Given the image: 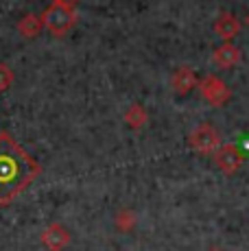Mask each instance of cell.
I'll use <instances>...</instances> for the list:
<instances>
[{"label": "cell", "instance_id": "cell-1", "mask_svg": "<svg viewBox=\"0 0 249 251\" xmlns=\"http://www.w3.org/2000/svg\"><path fill=\"white\" fill-rule=\"evenodd\" d=\"M42 166L7 131L0 133V205H9L40 175Z\"/></svg>", "mask_w": 249, "mask_h": 251}, {"label": "cell", "instance_id": "cell-2", "mask_svg": "<svg viewBox=\"0 0 249 251\" xmlns=\"http://www.w3.org/2000/svg\"><path fill=\"white\" fill-rule=\"evenodd\" d=\"M76 22V13L73 7H66V4H55L52 2L44 13H42V24L44 28L50 33L52 37H64L70 33V28Z\"/></svg>", "mask_w": 249, "mask_h": 251}, {"label": "cell", "instance_id": "cell-3", "mask_svg": "<svg viewBox=\"0 0 249 251\" xmlns=\"http://www.w3.org/2000/svg\"><path fill=\"white\" fill-rule=\"evenodd\" d=\"M188 142L199 155H214L219 151V147H221V133H219V129L214 125L203 123L190 131Z\"/></svg>", "mask_w": 249, "mask_h": 251}, {"label": "cell", "instance_id": "cell-4", "mask_svg": "<svg viewBox=\"0 0 249 251\" xmlns=\"http://www.w3.org/2000/svg\"><path fill=\"white\" fill-rule=\"evenodd\" d=\"M199 90H201V94H203V99L208 100L212 107H223V105L232 99V90L225 85L223 79H219V76H214V75L203 76V79L199 81Z\"/></svg>", "mask_w": 249, "mask_h": 251}, {"label": "cell", "instance_id": "cell-5", "mask_svg": "<svg viewBox=\"0 0 249 251\" xmlns=\"http://www.w3.org/2000/svg\"><path fill=\"white\" fill-rule=\"evenodd\" d=\"M214 162L221 168V173L234 175V173H238V168L243 166V153L238 151L236 144H221L219 151L214 153Z\"/></svg>", "mask_w": 249, "mask_h": 251}, {"label": "cell", "instance_id": "cell-6", "mask_svg": "<svg viewBox=\"0 0 249 251\" xmlns=\"http://www.w3.org/2000/svg\"><path fill=\"white\" fill-rule=\"evenodd\" d=\"M40 240L49 251H64L70 243V231L61 223H50L49 227L42 231Z\"/></svg>", "mask_w": 249, "mask_h": 251}, {"label": "cell", "instance_id": "cell-7", "mask_svg": "<svg viewBox=\"0 0 249 251\" xmlns=\"http://www.w3.org/2000/svg\"><path fill=\"white\" fill-rule=\"evenodd\" d=\"M212 59H214V64H217L219 68L229 70V68H234V66L241 61V50H238V46H234L232 42H225V44H221L217 50H214Z\"/></svg>", "mask_w": 249, "mask_h": 251}, {"label": "cell", "instance_id": "cell-8", "mask_svg": "<svg viewBox=\"0 0 249 251\" xmlns=\"http://www.w3.org/2000/svg\"><path fill=\"white\" fill-rule=\"evenodd\" d=\"M214 31H217V35L223 37L225 42H232L234 37L241 33V22H238V18L232 16V13H221L219 20L214 22Z\"/></svg>", "mask_w": 249, "mask_h": 251}, {"label": "cell", "instance_id": "cell-9", "mask_svg": "<svg viewBox=\"0 0 249 251\" xmlns=\"http://www.w3.org/2000/svg\"><path fill=\"white\" fill-rule=\"evenodd\" d=\"M171 85H173V90L177 92V94H188L190 90H195V85H199V79H197V75H195L190 68H179L173 75V81H171Z\"/></svg>", "mask_w": 249, "mask_h": 251}, {"label": "cell", "instance_id": "cell-10", "mask_svg": "<svg viewBox=\"0 0 249 251\" xmlns=\"http://www.w3.org/2000/svg\"><path fill=\"white\" fill-rule=\"evenodd\" d=\"M44 28L42 24V16H35V13H26L20 22H18V33L26 40H33V37L40 35V31Z\"/></svg>", "mask_w": 249, "mask_h": 251}, {"label": "cell", "instance_id": "cell-11", "mask_svg": "<svg viewBox=\"0 0 249 251\" xmlns=\"http://www.w3.org/2000/svg\"><path fill=\"white\" fill-rule=\"evenodd\" d=\"M147 120H149V114H147V109L138 103L131 105V107L124 112V123H127L131 129H142L147 125Z\"/></svg>", "mask_w": 249, "mask_h": 251}, {"label": "cell", "instance_id": "cell-12", "mask_svg": "<svg viewBox=\"0 0 249 251\" xmlns=\"http://www.w3.org/2000/svg\"><path fill=\"white\" fill-rule=\"evenodd\" d=\"M136 225V214L131 210H121L116 214V227L118 231H131Z\"/></svg>", "mask_w": 249, "mask_h": 251}, {"label": "cell", "instance_id": "cell-13", "mask_svg": "<svg viewBox=\"0 0 249 251\" xmlns=\"http://www.w3.org/2000/svg\"><path fill=\"white\" fill-rule=\"evenodd\" d=\"M13 70L9 68L7 64H0V92H4V90H9L13 85Z\"/></svg>", "mask_w": 249, "mask_h": 251}, {"label": "cell", "instance_id": "cell-14", "mask_svg": "<svg viewBox=\"0 0 249 251\" xmlns=\"http://www.w3.org/2000/svg\"><path fill=\"white\" fill-rule=\"evenodd\" d=\"M55 4H66V7H73L75 9V4L76 2H81V0H52Z\"/></svg>", "mask_w": 249, "mask_h": 251}, {"label": "cell", "instance_id": "cell-15", "mask_svg": "<svg viewBox=\"0 0 249 251\" xmlns=\"http://www.w3.org/2000/svg\"><path fill=\"white\" fill-rule=\"evenodd\" d=\"M212 251H221V249H212Z\"/></svg>", "mask_w": 249, "mask_h": 251}, {"label": "cell", "instance_id": "cell-16", "mask_svg": "<svg viewBox=\"0 0 249 251\" xmlns=\"http://www.w3.org/2000/svg\"><path fill=\"white\" fill-rule=\"evenodd\" d=\"M247 24H249V16H247Z\"/></svg>", "mask_w": 249, "mask_h": 251}]
</instances>
